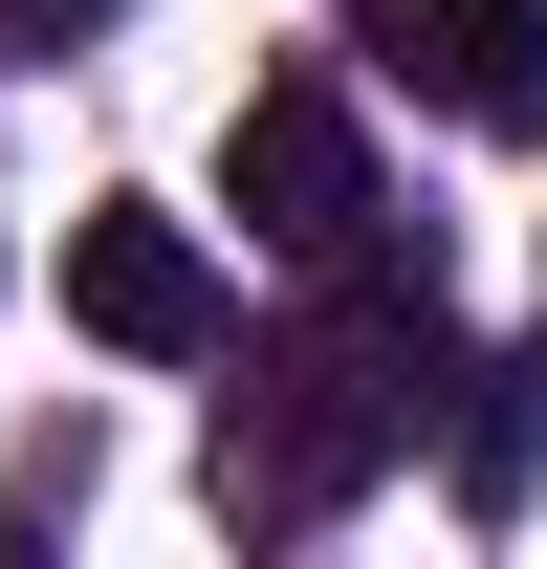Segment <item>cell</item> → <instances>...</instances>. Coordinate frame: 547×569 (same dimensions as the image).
Here are the masks:
<instances>
[{
  "instance_id": "obj_2",
  "label": "cell",
  "mask_w": 547,
  "mask_h": 569,
  "mask_svg": "<svg viewBox=\"0 0 547 569\" xmlns=\"http://www.w3.org/2000/svg\"><path fill=\"white\" fill-rule=\"evenodd\" d=\"M241 241H285V263H350L372 241V132H350L329 67L241 88Z\"/></svg>"
},
{
  "instance_id": "obj_5",
  "label": "cell",
  "mask_w": 547,
  "mask_h": 569,
  "mask_svg": "<svg viewBox=\"0 0 547 569\" xmlns=\"http://www.w3.org/2000/svg\"><path fill=\"white\" fill-rule=\"evenodd\" d=\"M460 395V503H526V460H547V372H438Z\"/></svg>"
},
{
  "instance_id": "obj_3",
  "label": "cell",
  "mask_w": 547,
  "mask_h": 569,
  "mask_svg": "<svg viewBox=\"0 0 547 569\" xmlns=\"http://www.w3.org/2000/svg\"><path fill=\"white\" fill-rule=\"evenodd\" d=\"M67 307H88L132 372H198V351H219V263L176 241V219H67Z\"/></svg>"
},
{
  "instance_id": "obj_1",
  "label": "cell",
  "mask_w": 547,
  "mask_h": 569,
  "mask_svg": "<svg viewBox=\"0 0 547 569\" xmlns=\"http://www.w3.org/2000/svg\"><path fill=\"white\" fill-rule=\"evenodd\" d=\"M416 417H438V284H416L395 241H350V263H329V307L263 351V417L219 438V503L307 526V503H350L372 460H416Z\"/></svg>"
},
{
  "instance_id": "obj_6",
  "label": "cell",
  "mask_w": 547,
  "mask_h": 569,
  "mask_svg": "<svg viewBox=\"0 0 547 569\" xmlns=\"http://www.w3.org/2000/svg\"><path fill=\"white\" fill-rule=\"evenodd\" d=\"M0 22H22V44H67V22H110V0H0Z\"/></svg>"
},
{
  "instance_id": "obj_4",
  "label": "cell",
  "mask_w": 547,
  "mask_h": 569,
  "mask_svg": "<svg viewBox=\"0 0 547 569\" xmlns=\"http://www.w3.org/2000/svg\"><path fill=\"white\" fill-rule=\"evenodd\" d=\"M372 44L481 132H547V0H372Z\"/></svg>"
}]
</instances>
